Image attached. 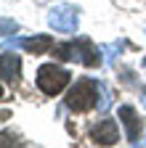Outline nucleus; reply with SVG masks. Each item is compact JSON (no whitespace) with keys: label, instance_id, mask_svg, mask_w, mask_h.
<instances>
[{"label":"nucleus","instance_id":"obj_10","mask_svg":"<svg viewBox=\"0 0 146 148\" xmlns=\"http://www.w3.org/2000/svg\"><path fill=\"white\" fill-rule=\"evenodd\" d=\"M109 106H112V92H109V90L101 85V101H98V111H106Z\"/></svg>","mask_w":146,"mask_h":148},{"label":"nucleus","instance_id":"obj_7","mask_svg":"<svg viewBox=\"0 0 146 148\" xmlns=\"http://www.w3.org/2000/svg\"><path fill=\"white\" fill-rule=\"evenodd\" d=\"M19 71H21V58L16 56L13 50H3V58H0V77H3L6 85H16L19 82Z\"/></svg>","mask_w":146,"mask_h":148},{"label":"nucleus","instance_id":"obj_5","mask_svg":"<svg viewBox=\"0 0 146 148\" xmlns=\"http://www.w3.org/2000/svg\"><path fill=\"white\" fill-rule=\"evenodd\" d=\"M120 119H122V124H125V130H127V140H130L133 145H138L141 143V132H143V124H141V119H138V114H136V108L133 106H120Z\"/></svg>","mask_w":146,"mask_h":148},{"label":"nucleus","instance_id":"obj_12","mask_svg":"<svg viewBox=\"0 0 146 148\" xmlns=\"http://www.w3.org/2000/svg\"><path fill=\"white\" fill-rule=\"evenodd\" d=\"M143 106H146V95H143Z\"/></svg>","mask_w":146,"mask_h":148},{"label":"nucleus","instance_id":"obj_4","mask_svg":"<svg viewBox=\"0 0 146 148\" xmlns=\"http://www.w3.org/2000/svg\"><path fill=\"white\" fill-rule=\"evenodd\" d=\"M77 8L75 5H53L48 11V24L56 29V32H64V34H72L77 29Z\"/></svg>","mask_w":146,"mask_h":148},{"label":"nucleus","instance_id":"obj_6","mask_svg":"<svg viewBox=\"0 0 146 148\" xmlns=\"http://www.w3.org/2000/svg\"><path fill=\"white\" fill-rule=\"evenodd\" d=\"M90 138H93V143H98V145H114V143L120 140L117 122H114V119H104V122H98L93 130H90Z\"/></svg>","mask_w":146,"mask_h":148},{"label":"nucleus","instance_id":"obj_9","mask_svg":"<svg viewBox=\"0 0 146 148\" xmlns=\"http://www.w3.org/2000/svg\"><path fill=\"white\" fill-rule=\"evenodd\" d=\"M101 50L106 53V61H109V64H114V58H117V56H120V50H122V42H114V45H104Z\"/></svg>","mask_w":146,"mask_h":148},{"label":"nucleus","instance_id":"obj_2","mask_svg":"<svg viewBox=\"0 0 146 148\" xmlns=\"http://www.w3.org/2000/svg\"><path fill=\"white\" fill-rule=\"evenodd\" d=\"M98 92H101V82L90 79V77H80L66 92V108H72L75 114H85L90 108H98V103H96Z\"/></svg>","mask_w":146,"mask_h":148},{"label":"nucleus","instance_id":"obj_3","mask_svg":"<svg viewBox=\"0 0 146 148\" xmlns=\"http://www.w3.org/2000/svg\"><path fill=\"white\" fill-rule=\"evenodd\" d=\"M72 74L56 64H43L37 69V77H35V82H37L40 92H45V95H59V92L69 85Z\"/></svg>","mask_w":146,"mask_h":148},{"label":"nucleus","instance_id":"obj_1","mask_svg":"<svg viewBox=\"0 0 146 148\" xmlns=\"http://www.w3.org/2000/svg\"><path fill=\"white\" fill-rule=\"evenodd\" d=\"M59 58L64 61H80L82 66H101V48H96L90 42V37H77V40H69L53 48Z\"/></svg>","mask_w":146,"mask_h":148},{"label":"nucleus","instance_id":"obj_8","mask_svg":"<svg viewBox=\"0 0 146 148\" xmlns=\"http://www.w3.org/2000/svg\"><path fill=\"white\" fill-rule=\"evenodd\" d=\"M21 48L29 50V53H35V56H43V53H48L51 48H56V45H53L51 34H32V37H24V40H21Z\"/></svg>","mask_w":146,"mask_h":148},{"label":"nucleus","instance_id":"obj_11","mask_svg":"<svg viewBox=\"0 0 146 148\" xmlns=\"http://www.w3.org/2000/svg\"><path fill=\"white\" fill-rule=\"evenodd\" d=\"M8 32H16V24L8 21V18H3V37H8Z\"/></svg>","mask_w":146,"mask_h":148}]
</instances>
